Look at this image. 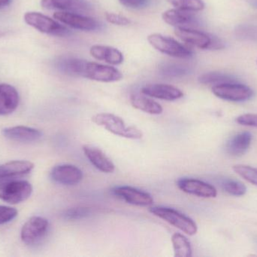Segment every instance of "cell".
<instances>
[{"label": "cell", "mask_w": 257, "mask_h": 257, "mask_svg": "<svg viewBox=\"0 0 257 257\" xmlns=\"http://www.w3.org/2000/svg\"><path fill=\"white\" fill-rule=\"evenodd\" d=\"M90 209L87 207L70 208L65 211L63 217L68 220H78L87 217L90 214Z\"/></svg>", "instance_id": "30"}, {"label": "cell", "mask_w": 257, "mask_h": 257, "mask_svg": "<svg viewBox=\"0 0 257 257\" xmlns=\"http://www.w3.org/2000/svg\"><path fill=\"white\" fill-rule=\"evenodd\" d=\"M163 19L166 24L175 27L187 28V26L197 24V19L187 11L169 9L163 14Z\"/></svg>", "instance_id": "20"}, {"label": "cell", "mask_w": 257, "mask_h": 257, "mask_svg": "<svg viewBox=\"0 0 257 257\" xmlns=\"http://www.w3.org/2000/svg\"><path fill=\"white\" fill-rule=\"evenodd\" d=\"M148 41L150 45L163 54L178 58H189L193 54L191 50L177 42L173 38L163 36L159 33L149 35Z\"/></svg>", "instance_id": "7"}, {"label": "cell", "mask_w": 257, "mask_h": 257, "mask_svg": "<svg viewBox=\"0 0 257 257\" xmlns=\"http://www.w3.org/2000/svg\"><path fill=\"white\" fill-rule=\"evenodd\" d=\"M130 102L135 109L148 114L160 115L163 111V107L160 104L143 95L137 94L132 95L130 96Z\"/></svg>", "instance_id": "23"}, {"label": "cell", "mask_w": 257, "mask_h": 257, "mask_svg": "<svg viewBox=\"0 0 257 257\" xmlns=\"http://www.w3.org/2000/svg\"><path fill=\"white\" fill-rule=\"evenodd\" d=\"M221 187L227 194L233 196H242L247 192V187L239 181L233 180H225L222 181Z\"/></svg>", "instance_id": "28"}, {"label": "cell", "mask_w": 257, "mask_h": 257, "mask_svg": "<svg viewBox=\"0 0 257 257\" xmlns=\"http://www.w3.org/2000/svg\"><path fill=\"white\" fill-rule=\"evenodd\" d=\"M84 155L97 170L105 174L113 173L115 170L114 163L98 148L85 145L83 146Z\"/></svg>", "instance_id": "18"}, {"label": "cell", "mask_w": 257, "mask_h": 257, "mask_svg": "<svg viewBox=\"0 0 257 257\" xmlns=\"http://www.w3.org/2000/svg\"><path fill=\"white\" fill-rule=\"evenodd\" d=\"M49 222L41 217H33L26 222L21 229L23 242L27 245H35L40 242L48 233Z\"/></svg>", "instance_id": "9"}, {"label": "cell", "mask_w": 257, "mask_h": 257, "mask_svg": "<svg viewBox=\"0 0 257 257\" xmlns=\"http://www.w3.org/2000/svg\"><path fill=\"white\" fill-rule=\"evenodd\" d=\"M18 211L11 207L0 205V226L12 221L18 216Z\"/></svg>", "instance_id": "31"}, {"label": "cell", "mask_w": 257, "mask_h": 257, "mask_svg": "<svg viewBox=\"0 0 257 257\" xmlns=\"http://www.w3.org/2000/svg\"><path fill=\"white\" fill-rule=\"evenodd\" d=\"M141 92L146 96L168 101H176L184 96V93L179 89L166 84H148L142 88Z\"/></svg>", "instance_id": "14"}, {"label": "cell", "mask_w": 257, "mask_h": 257, "mask_svg": "<svg viewBox=\"0 0 257 257\" xmlns=\"http://www.w3.org/2000/svg\"><path fill=\"white\" fill-rule=\"evenodd\" d=\"M51 178L54 182L63 186H75L83 179L81 169L72 164L56 166L51 172Z\"/></svg>", "instance_id": "12"}, {"label": "cell", "mask_w": 257, "mask_h": 257, "mask_svg": "<svg viewBox=\"0 0 257 257\" xmlns=\"http://www.w3.org/2000/svg\"><path fill=\"white\" fill-rule=\"evenodd\" d=\"M105 18L108 22L118 26H126L130 24V21L126 17L118 14L105 12Z\"/></svg>", "instance_id": "32"}, {"label": "cell", "mask_w": 257, "mask_h": 257, "mask_svg": "<svg viewBox=\"0 0 257 257\" xmlns=\"http://www.w3.org/2000/svg\"><path fill=\"white\" fill-rule=\"evenodd\" d=\"M175 33L181 40L201 49L219 50L224 48V44L218 37L199 30L176 27Z\"/></svg>", "instance_id": "4"}, {"label": "cell", "mask_w": 257, "mask_h": 257, "mask_svg": "<svg viewBox=\"0 0 257 257\" xmlns=\"http://www.w3.org/2000/svg\"><path fill=\"white\" fill-rule=\"evenodd\" d=\"M112 193L130 205L146 207L154 203V199L149 193L127 186L115 187Z\"/></svg>", "instance_id": "13"}, {"label": "cell", "mask_w": 257, "mask_h": 257, "mask_svg": "<svg viewBox=\"0 0 257 257\" xmlns=\"http://www.w3.org/2000/svg\"><path fill=\"white\" fill-rule=\"evenodd\" d=\"M44 9L60 10L66 12H86L91 10L92 6L86 0H42Z\"/></svg>", "instance_id": "15"}, {"label": "cell", "mask_w": 257, "mask_h": 257, "mask_svg": "<svg viewBox=\"0 0 257 257\" xmlns=\"http://www.w3.org/2000/svg\"><path fill=\"white\" fill-rule=\"evenodd\" d=\"M150 212L156 217L167 222L169 224L178 228L188 235H194L197 232L196 223L190 217L173 208L166 207H154L150 208Z\"/></svg>", "instance_id": "3"}, {"label": "cell", "mask_w": 257, "mask_h": 257, "mask_svg": "<svg viewBox=\"0 0 257 257\" xmlns=\"http://www.w3.org/2000/svg\"><path fill=\"white\" fill-rule=\"evenodd\" d=\"M78 76L101 82H113L123 78L121 72L116 68L82 59L78 69Z\"/></svg>", "instance_id": "2"}, {"label": "cell", "mask_w": 257, "mask_h": 257, "mask_svg": "<svg viewBox=\"0 0 257 257\" xmlns=\"http://www.w3.org/2000/svg\"><path fill=\"white\" fill-rule=\"evenodd\" d=\"M251 133L243 132L232 137L226 143L225 150L231 156H241L244 155L251 144Z\"/></svg>", "instance_id": "22"}, {"label": "cell", "mask_w": 257, "mask_h": 257, "mask_svg": "<svg viewBox=\"0 0 257 257\" xmlns=\"http://www.w3.org/2000/svg\"><path fill=\"white\" fill-rule=\"evenodd\" d=\"M212 92L217 98L232 102L248 101L253 96V91L250 88L238 82L215 84L212 87Z\"/></svg>", "instance_id": "8"}, {"label": "cell", "mask_w": 257, "mask_h": 257, "mask_svg": "<svg viewBox=\"0 0 257 257\" xmlns=\"http://www.w3.org/2000/svg\"><path fill=\"white\" fill-rule=\"evenodd\" d=\"M5 137L21 143H33L40 140L42 132L36 128L26 126H15L5 128L3 131Z\"/></svg>", "instance_id": "19"}, {"label": "cell", "mask_w": 257, "mask_h": 257, "mask_svg": "<svg viewBox=\"0 0 257 257\" xmlns=\"http://www.w3.org/2000/svg\"><path fill=\"white\" fill-rule=\"evenodd\" d=\"M172 243L174 251H175V256H192L191 244L188 239L182 234H174L172 236Z\"/></svg>", "instance_id": "25"}, {"label": "cell", "mask_w": 257, "mask_h": 257, "mask_svg": "<svg viewBox=\"0 0 257 257\" xmlns=\"http://www.w3.org/2000/svg\"><path fill=\"white\" fill-rule=\"evenodd\" d=\"M168 3L180 10L199 12L205 9L202 0H167Z\"/></svg>", "instance_id": "27"}, {"label": "cell", "mask_w": 257, "mask_h": 257, "mask_svg": "<svg viewBox=\"0 0 257 257\" xmlns=\"http://www.w3.org/2000/svg\"><path fill=\"white\" fill-rule=\"evenodd\" d=\"M33 193V187L25 181H7L0 183V199L15 205L25 202Z\"/></svg>", "instance_id": "6"}, {"label": "cell", "mask_w": 257, "mask_h": 257, "mask_svg": "<svg viewBox=\"0 0 257 257\" xmlns=\"http://www.w3.org/2000/svg\"><path fill=\"white\" fill-rule=\"evenodd\" d=\"M24 21L28 25L46 34L66 36L72 33L67 27L39 12H27L24 15Z\"/></svg>", "instance_id": "5"}, {"label": "cell", "mask_w": 257, "mask_h": 257, "mask_svg": "<svg viewBox=\"0 0 257 257\" xmlns=\"http://www.w3.org/2000/svg\"><path fill=\"white\" fill-rule=\"evenodd\" d=\"M236 122L244 126L255 127L257 128V115L244 114L236 118Z\"/></svg>", "instance_id": "33"}, {"label": "cell", "mask_w": 257, "mask_h": 257, "mask_svg": "<svg viewBox=\"0 0 257 257\" xmlns=\"http://www.w3.org/2000/svg\"><path fill=\"white\" fill-rule=\"evenodd\" d=\"M92 122L112 133L114 135L132 140H140L143 137L142 131L135 126H126L124 121L111 113H99L92 117Z\"/></svg>", "instance_id": "1"}, {"label": "cell", "mask_w": 257, "mask_h": 257, "mask_svg": "<svg viewBox=\"0 0 257 257\" xmlns=\"http://www.w3.org/2000/svg\"><path fill=\"white\" fill-rule=\"evenodd\" d=\"M199 81L204 84L215 85L222 83L237 82V80L232 75L223 73V72H211L200 75Z\"/></svg>", "instance_id": "26"}, {"label": "cell", "mask_w": 257, "mask_h": 257, "mask_svg": "<svg viewBox=\"0 0 257 257\" xmlns=\"http://www.w3.org/2000/svg\"><path fill=\"white\" fill-rule=\"evenodd\" d=\"M159 71L163 76L180 78L190 74L191 67L179 62L166 61L159 65Z\"/></svg>", "instance_id": "24"}, {"label": "cell", "mask_w": 257, "mask_h": 257, "mask_svg": "<svg viewBox=\"0 0 257 257\" xmlns=\"http://www.w3.org/2000/svg\"><path fill=\"white\" fill-rule=\"evenodd\" d=\"M90 54L98 60H103L112 65L121 64L123 55L118 49L106 45H93L90 48Z\"/></svg>", "instance_id": "21"}, {"label": "cell", "mask_w": 257, "mask_h": 257, "mask_svg": "<svg viewBox=\"0 0 257 257\" xmlns=\"http://www.w3.org/2000/svg\"><path fill=\"white\" fill-rule=\"evenodd\" d=\"M234 172L250 184L257 186V168L244 164L234 165Z\"/></svg>", "instance_id": "29"}, {"label": "cell", "mask_w": 257, "mask_h": 257, "mask_svg": "<svg viewBox=\"0 0 257 257\" xmlns=\"http://www.w3.org/2000/svg\"><path fill=\"white\" fill-rule=\"evenodd\" d=\"M120 4L130 9H140L147 7L151 0H119Z\"/></svg>", "instance_id": "34"}, {"label": "cell", "mask_w": 257, "mask_h": 257, "mask_svg": "<svg viewBox=\"0 0 257 257\" xmlns=\"http://www.w3.org/2000/svg\"><path fill=\"white\" fill-rule=\"evenodd\" d=\"M177 185L178 188L184 193L193 195L198 197L210 199V198H216L217 196V191L215 187L199 180L183 178L178 181Z\"/></svg>", "instance_id": "11"}, {"label": "cell", "mask_w": 257, "mask_h": 257, "mask_svg": "<svg viewBox=\"0 0 257 257\" xmlns=\"http://www.w3.org/2000/svg\"><path fill=\"white\" fill-rule=\"evenodd\" d=\"M18 91L11 84H0V116H8L16 110L19 104Z\"/></svg>", "instance_id": "17"}, {"label": "cell", "mask_w": 257, "mask_h": 257, "mask_svg": "<svg viewBox=\"0 0 257 257\" xmlns=\"http://www.w3.org/2000/svg\"><path fill=\"white\" fill-rule=\"evenodd\" d=\"M256 63H257V60H256Z\"/></svg>", "instance_id": "36"}, {"label": "cell", "mask_w": 257, "mask_h": 257, "mask_svg": "<svg viewBox=\"0 0 257 257\" xmlns=\"http://www.w3.org/2000/svg\"><path fill=\"white\" fill-rule=\"evenodd\" d=\"M54 18L72 28L84 31H95L102 27L96 20L73 12H57L54 14Z\"/></svg>", "instance_id": "10"}, {"label": "cell", "mask_w": 257, "mask_h": 257, "mask_svg": "<svg viewBox=\"0 0 257 257\" xmlns=\"http://www.w3.org/2000/svg\"><path fill=\"white\" fill-rule=\"evenodd\" d=\"M34 168L29 161H12L0 165V183L28 175Z\"/></svg>", "instance_id": "16"}, {"label": "cell", "mask_w": 257, "mask_h": 257, "mask_svg": "<svg viewBox=\"0 0 257 257\" xmlns=\"http://www.w3.org/2000/svg\"><path fill=\"white\" fill-rule=\"evenodd\" d=\"M12 0H0V9L7 7L10 4Z\"/></svg>", "instance_id": "35"}]
</instances>
